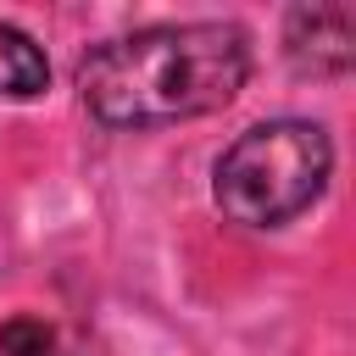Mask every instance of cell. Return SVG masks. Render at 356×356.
<instances>
[{
    "label": "cell",
    "mask_w": 356,
    "mask_h": 356,
    "mask_svg": "<svg viewBox=\"0 0 356 356\" xmlns=\"http://www.w3.org/2000/svg\"><path fill=\"white\" fill-rule=\"evenodd\" d=\"M250 78L239 22H156L95 44L78 61V100L106 128H167L222 111Z\"/></svg>",
    "instance_id": "obj_1"
},
{
    "label": "cell",
    "mask_w": 356,
    "mask_h": 356,
    "mask_svg": "<svg viewBox=\"0 0 356 356\" xmlns=\"http://www.w3.org/2000/svg\"><path fill=\"white\" fill-rule=\"evenodd\" d=\"M334 172V145L323 122L273 117L245 128L211 167V200L239 228H284L295 222Z\"/></svg>",
    "instance_id": "obj_2"
},
{
    "label": "cell",
    "mask_w": 356,
    "mask_h": 356,
    "mask_svg": "<svg viewBox=\"0 0 356 356\" xmlns=\"http://www.w3.org/2000/svg\"><path fill=\"white\" fill-rule=\"evenodd\" d=\"M284 56L306 78H339L356 61V11L350 6H295L284 17Z\"/></svg>",
    "instance_id": "obj_3"
},
{
    "label": "cell",
    "mask_w": 356,
    "mask_h": 356,
    "mask_svg": "<svg viewBox=\"0 0 356 356\" xmlns=\"http://www.w3.org/2000/svg\"><path fill=\"white\" fill-rule=\"evenodd\" d=\"M44 83H50L44 50L22 28L0 22V95L6 100H33V95H44Z\"/></svg>",
    "instance_id": "obj_4"
},
{
    "label": "cell",
    "mask_w": 356,
    "mask_h": 356,
    "mask_svg": "<svg viewBox=\"0 0 356 356\" xmlns=\"http://www.w3.org/2000/svg\"><path fill=\"white\" fill-rule=\"evenodd\" d=\"M0 356H50V328L39 317H11L0 328Z\"/></svg>",
    "instance_id": "obj_5"
}]
</instances>
